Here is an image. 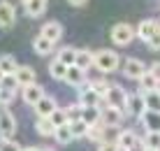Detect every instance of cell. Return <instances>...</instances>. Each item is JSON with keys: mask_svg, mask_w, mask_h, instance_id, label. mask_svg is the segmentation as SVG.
Wrapping results in <instances>:
<instances>
[{"mask_svg": "<svg viewBox=\"0 0 160 151\" xmlns=\"http://www.w3.org/2000/svg\"><path fill=\"white\" fill-rule=\"evenodd\" d=\"M118 54L112 51V49H100L98 54H93V65H95L100 72H114L118 68Z\"/></svg>", "mask_w": 160, "mask_h": 151, "instance_id": "6da1fadb", "label": "cell"}, {"mask_svg": "<svg viewBox=\"0 0 160 151\" xmlns=\"http://www.w3.org/2000/svg\"><path fill=\"white\" fill-rule=\"evenodd\" d=\"M102 98H104V102H107L109 107H116V109L123 112L125 109V98H128V93H125L118 84H109Z\"/></svg>", "mask_w": 160, "mask_h": 151, "instance_id": "7a4b0ae2", "label": "cell"}, {"mask_svg": "<svg viewBox=\"0 0 160 151\" xmlns=\"http://www.w3.org/2000/svg\"><path fill=\"white\" fill-rule=\"evenodd\" d=\"M132 40H135V28L130 23H116L112 28V42L116 47H128Z\"/></svg>", "mask_w": 160, "mask_h": 151, "instance_id": "3957f363", "label": "cell"}, {"mask_svg": "<svg viewBox=\"0 0 160 151\" xmlns=\"http://www.w3.org/2000/svg\"><path fill=\"white\" fill-rule=\"evenodd\" d=\"M125 114L128 116H142L146 112V107H144V96L142 93H130L128 98H125Z\"/></svg>", "mask_w": 160, "mask_h": 151, "instance_id": "277c9868", "label": "cell"}, {"mask_svg": "<svg viewBox=\"0 0 160 151\" xmlns=\"http://www.w3.org/2000/svg\"><path fill=\"white\" fill-rule=\"evenodd\" d=\"M79 105H81V107H107L104 98L98 96V93L93 91L91 84H88V88H81V93H79Z\"/></svg>", "mask_w": 160, "mask_h": 151, "instance_id": "5b68a950", "label": "cell"}, {"mask_svg": "<svg viewBox=\"0 0 160 151\" xmlns=\"http://www.w3.org/2000/svg\"><path fill=\"white\" fill-rule=\"evenodd\" d=\"M14 133H16L14 116L9 114L7 109H2L0 112V137H14Z\"/></svg>", "mask_w": 160, "mask_h": 151, "instance_id": "8992f818", "label": "cell"}, {"mask_svg": "<svg viewBox=\"0 0 160 151\" xmlns=\"http://www.w3.org/2000/svg\"><path fill=\"white\" fill-rule=\"evenodd\" d=\"M16 21V9L12 3H7V0H2L0 3V28H9L14 26Z\"/></svg>", "mask_w": 160, "mask_h": 151, "instance_id": "52a82bcc", "label": "cell"}, {"mask_svg": "<svg viewBox=\"0 0 160 151\" xmlns=\"http://www.w3.org/2000/svg\"><path fill=\"white\" fill-rule=\"evenodd\" d=\"M121 119H123V112L116 109V107H109V105H107V107L100 112V121L104 126H109V128H116L121 123Z\"/></svg>", "mask_w": 160, "mask_h": 151, "instance_id": "ba28073f", "label": "cell"}, {"mask_svg": "<svg viewBox=\"0 0 160 151\" xmlns=\"http://www.w3.org/2000/svg\"><path fill=\"white\" fill-rule=\"evenodd\" d=\"M144 72H146L144 63L137 60V58H128V60H125V65H123V75L128 77V79H139Z\"/></svg>", "mask_w": 160, "mask_h": 151, "instance_id": "9c48e42d", "label": "cell"}, {"mask_svg": "<svg viewBox=\"0 0 160 151\" xmlns=\"http://www.w3.org/2000/svg\"><path fill=\"white\" fill-rule=\"evenodd\" d=\"M21 96H23V100H26L28 105H32V107H35V102L44 96V88L40 86V84H28V86L21 88Z\"/></svg>", "mask_w": 160, "mask_h": 151, "instance_id": "30bf717a", "label": "cell"}, {"mask_svg": "<svg viewBox=\"0 0 160 151\" xmlns=\"http://www.w3.org/2000/svg\"><path fill=\"white\" fill-rule=\"evenodd\" d=\"M40 35L47 37V40H51L53 44H56L60 37H63V26H60L58 21H49V23L42 26V33H40Z\"/></svg>", "mask_w": 160, "mask_h": 151, "instance_id": "8fae6325", "label": "cell"}, {"mask_svg": "<svg viewBox=\"0 0 160 151\" xmlns=\"http://www.w3.org/2000/svg\"><path fill=\"white\" fill-rule=\"evenodd\" d=\"M142 123H144L146 133H160V112H144V114L139 116Z\"/></svg>", "mask_w": 160, "mask_h": 151, "instance_id": "7c38bea8", "label": "cell"}, {"mask_svg": "<svg viewBox=\"0 0 160 151\" xmlns=\"http://www.w3.org/2000/svg\"><path fill=\"white\" fill-rule=\"evenodd\" d=\"M156 30H158V21H156V19H144V21H139L135 35L139 37V40H148Z\"/></svg>", "mask_w": 160, "mask_h": 151, "instance_id": "4fadbf2b", "label": "cell"}, {"mask_svg": "<svg viewBox=\"0 0 160 151\" xmlns=\"http://www.w3.org/2000/svg\"><path fill=\"white\" fill-rule=\"evenodd\" d=\"M65 81H68L70 86H84V81H86V70L77 68V65H70L68 72H65Z\"/></svg>", "mask_w": 160, "mask_h": 151, "instance_id": "5bb4252c", "label": "cell"}, {"mask_svg": "<svg viewBox=\"0 0 160 151\" xmlns=\"http://www.w3.org/2000/svg\"><path fill=\"white\" fill-rule=\"evenodd\" d=\"M16 81H19V86H28V84H35V70L30 68V65H19L14 72Z\"/></svg>", "mask_w": 160, "mask_h": 151, "instance_id": "9a60e30c", "label": "cell"}, {"mask_svg": "<svg viewBox=\"0 0 160 151\" xmlns=\"http://www.w3.org/2000/svg\"><path fill=\"white\" fill-rule=\"evenodd\" d=\"M53 109H56V100H53L51 96H42L35 102V114L37 116H49Z\"/></svg>", "mask_w": 160, "mask_h": 151, "instance_id": "2e32d148", "label": "cell"}, {"mask_svg": "<svg viewBox=\"0 0 160 151\" xmlns=\"http://www.w3.org/2000/svg\"><path fill=\"white\" fill-rule=\"evenodd\" d=\"M26 5V14L28 16H42L44 12H47V5H49V0H28V3H23Z\"/></svg>", "mask_w": 160, "mask_h": 151, "instance_id": "e0dca14e", "label": "cell"}, {"mask_svg": "<svg viewBox=\"0 0 160 151\" xmlns=\"http://www.w3.org/2000/svg\"><path fill=\"white\" fill-rule=\"evenodd\" d=\"M132 144H137L135 130H123V133H118V137H116V147H118V151H128Z\"/></svg>", "mask_w": 160, "mask_h": 151, "instance_id": "ac0fdd59", "label": "cell"}, {"mask_svg": "<svg viewBox=\"0 0 160 151\" xmlns=\"http://www.w3.org/2000/svg\"><path fill=\"white\" fill-rule=\"evenodd\" d=\"M74 65H77V68H81V70H88L93 65V51H88V49H77Z\"/></svg>", "mask_w": 160, "mask_h": 151, "instance_id": "d6986e66", "label": "cell"}, {"mask_svg": "<svg viewBox=\"0 0 160 151\" xmlns=\"http://www.w3.org/2000/svg\"><path fill=\"white\" fill-rule=\"evenodd\" d=\"M32 49H35V54H40V56H49L51 49H53V42L47 40V37H42V35H37L35 40H32Z\"/></svg>", "mask_w": 160, "mask_h": 151, "instance_id": "ffe728a7", "label": "cell"}, {"mask_svg": "<svg viewBox=\"0 0 160 151\" xmlns=\"http://www.w3.org/2000/svg\"><path fill=\"white\" fill-rule=\"evenodd\" d=\"M100 107H84L81 109V121H84V123L91 128V126H95L98 121H100Z\"/></svg>", "mask_w": 160, "mask_h": 151, "instance_id": "44dd1931", "label": "cell"}, {"mask_svg": "<svg viewBox=\"0 0 160 151\" xmlns=\"http://www.w3.org/2000/svg\"><path fill=\"white\" fill-rule=\"evenodd\" d=\"M144 96V107L148 112H160V91H148V93H142Z\"/></svg>", "mask_w": 160, "mask_h": 151, "instance_id": "7402d4cb", "label": "cell"}, {"mask_svg": "<svg viewBox=\"0 0 160 151\" xmlns=\"http://www.w3.org/2000/svg\"><path fill=\"white\" fill-rule=\"evenodd\" d=\"M16 68H19V63H16L14 56H9V54L0 56V72H2V75H14Z\"/></svg>", "mask_w": 160, "mask_h": 151, "instance_id": "603a6c76", "label": "cell"}, {"mask_svg": "<svg viewBox=\"0 0 160 151\" xmlns=\"http://www.w3.org/2000/svg\"><path fill=\"white\" fill-rule=\"evenodd\" d=\"M35 130L40 133V135H53V133H56V126L51 123V119H49V116H40V119H37V123H35Z\"/></svg>", "mask_w": 160, "mask_h": 151, "instance_id": "cb8c5ba5", "label": "cell"}, {"mask_svg": "<svg viewBox=\"0 0 160 151\" xmlns=\"http://www.w3.org/2000/svg\"><path fill=\"white\" fill-rule=\"evenodd\" d=\"M137 81H139V93H148V91H156V88L160 86V81H156V79H153L151 75H148V72H144V75H142V77H139V79H137Z\"/></svg>", "mask_w": 160, "mask_h": 151, "instance_id": "d4e9b609", "label": "cell"}, {"mask_svg": "<svg viewBox=\"0 0 160 151\" xmlns=\"http://www.w3.org/2000/svg\"><path fill=\"white\" fill-rule=\"evenodd\" d=\"M74 56H77V49H72V47H63L60 51L56 54V60H60L63 65H74Z\"/></svg>", "mask_w": 160, "mask_h": 151, "instance_id": "484cf974", "label": "cell"}, {"mask_svg": "<svg viewBox=\"0 0 160 151\" xmlns=\"http://www.w3.org/2000/svg\"><path fill=\"white\" fill-rule=\"evenodd\" d=\"M53 137H56L60 144H70V142L74 139L72 130H70V123H63V126H58V128H56V133H53Z\"/></svg>", "mask_w": 160, "mask_h": 151, "instance_id": "4316f807", "label": "cell"}, {"mask_svg": "<svg viewBox=\"0 0 160 151\" xmlns=\"http://www.w3.org/2000/svg\"><path fill=\"white\" fill-rule=\"evenodd\" d=\"M65 72H68V65H63L60 60L53 58L51 65H49V75H51L53 79H65Z\"/></svg>", "mask_w": 160, "mask_h": 151, "instance_id": "83f0119b", "label": "cell"}, {"mask_svg": "<svg viewBox=\"0 0 160 151\" xmlns=\"http://www.w3.org/2000/svg\"><path fill=\"white\" fill-rule=\"evenodd\" d=\"M88 139H93V142H102V137H104V123L100 126V121H98L95 126H91L88 128Z\"/></svg>", "mask_w": 160, "mask_h": 151, "instance_id": "f1b7e54d", "label": "cell"}, {"mask_svg": "<svg viewBox=\"0 0 160 151\" xmlns=\"http://www.w3.org/2000/svg\"><path fill=\"white\" fill-rule=\"evenodd\" d=\"M70 130H72V135H74V139L77 137H86L88 135V126L84 123V121H72V123H70Z\"/></svg>", "mask_w": 160, "mask_h": 151, "instance_id": "f546056e", "label": "cell"}, {"mask_svg": "<svg viewBox=\"0 0 160 151\" xmlns=\"http://www.w3.org/2000/svg\"><path fill=\"white\" fill-rule=\"evenodd\" d=\"M0 88H2V91H16V88H19V81H16V77L14 75H5L2 79H0Z\"/></svg>", "mask_w": 160, "mask_h": 151, "instance_id": "4dcf8cb0", "label": "cell"}, {"mask_svg": "<svg viewBox=\"0 0 160 151\" xmlns=\"http://www.w3.org/2000/svg\"><path fill=\"white\" fill-rule=\"evenodd\" d=\"M49 119H51V123L56 126V128L63 126V123H68V114H65V109H58V107L53 109L51 114H49Z\"/></svg>", "mask_w": 160, "mask_h": 151, "instance_id": "1f68e13d", "label": "cell"}, {"mask_svg": "<svg viewBox=\"0 0 160 151\" xmlns=\"http://www.w3.org/2000/svg\"><path fill=\"white\" fill-rule=\"evenodd\" d=\"M81 105L77 102V105H70V107H65V114H68V123H72V121H79L81 119Z\"/></svg>", "mask_w": 160, "mask_h": 151, "instance_id": "d6a6232c", "label": "cell"}, {"mask_svg": "<svg viewBox=\"0 0 160 151\" xmlns=\"http://www.w3.org/2000/svg\"><path fill=\"white\" fill-rule=\"evenodd\" d=\"M144 147L146 149H160V133H146Z\"/></svg>", "mask_w": 160, "mask_h": 151, "instance_id": "836d02e7", "label": "cell"}, {"mask_svg": "<svg viewBox=\"0 0 160 151\" xmlns=\"http://www.w3.org/2000/svg\"><path fill=\"white\" fill-rule=\"evenodd\" d=\"M0 151H21V147L14 142V137H2L0 139Z\"/></svg>", "mask_w": 160, "mask_h": 151, "instance_id": "e575fe53", "label": "cell"}, {"mask_svg": "<svg viewBox=\"0 0 160 151\" xmlns=\"http://www.w3.org/2000/svg\"><path fill=\"white\" fill-rule=\"evenodd\" d=\"M158 26H160V23H158ZM146 44H148V49H153V51H160V28L146 40Z\"/></svg>", "mask_w": 160, "mask_h": 151, "instance_id": "d590c367", "label": "cell"}, {"mask_svg": "<svg viewBox=\"0 0 160 151\" xmlns=\"http://www.w3.org/2000/svg\"><path fill=\"white\" fill-rule=\"evenodd\" d=\"M12 98H14L12 91H2V88H0V105H9V102H12Z\"/></svg>", "mask_w": 160, "mask_h": 151, "instance_id": "8d00e7d4", "label": "cell"}, {"mask_svg": "<svg viewBox=\"0 0 160 151\" xmlns=\"http://www.w3.org/2000/svg\"><path fill=\"white\" fill-rule=\"evenodd\" d=\"M91 88L98 93V96H104V91H107V84H104V81H93Z\"/></svg>", "mask_w": 160, "mask_h": 151, "instance_id": "74e56055", "label": "cell"}, {"mask_svg": "<svg viewBox=\"0 0 160 151\" xmlns=\"http://www.w3.org/2000/svg\"><path fill=\"white\" fill-rule=\"evenodd\" d=\"M148 75H151L156 81H160V63H153L151 68H148Z\"/></svg>", "mask_w": 160, "mask_h": 151, "instance_id": "f35d334b", "label": "cell"}, {"mask_svg": "<svg viewBox=\"0 0 160 151\" xmlns=\"http://www.w3.org/2000/svg\"><path fill=\"white\" fill-rule=\"evenodd\" d=\"M98 151H118V147H116V142H100Z\"/></svg>", "mask_w": 160, "mask_h": 151, "instance_id": "ab89813d", "label": "cell"}, {"mask_svg": "<svg viewBox=\"0 0 160 151\" xmlns=\"http://www.w3.org/2000/svg\"><path fill=\"white\" fill-rule=\"evenodd\" d=\"M128 151H144V142H139V139H137V144H132Z\"/></svg>", "mask_w": 160, "mask_h": 151, "instance_id": "60d3db41", "label": "cell"}, {"mask_svg": "<svg viewBox=\"0 0 160 151\" xmlns=\"http://www.w3.org/2000/svg\"><path fill=\"white\" fill-rule=\"evenodd\" d=\"M68 3H70V5H74V7H81V5H86L88 0H68Z\"/></svg>", "mask_w": 160, "mask_h": 151, "instance_id": "b9f144b4", "label": "cell"}, {"mask_svg": "<svg viewBox=\"0 0 160 151\" xmlns=\"http://www.w3.org/2000/svg\"><path fill=\"white\" fill-rule=\"evenodd\" d=\"M21 151H42L40 147H26V149H21Z\"/></svg>", "mask_w": 160, "mask_h": 151, "instance_id": "7bdbcfd3", "label": "cell"}, {"mask_svg": "<svg viewBox=\"0 0 160 151\" xmlns=\"http://www.w3.org/2000/svg\"><path fill=\"white\" fill-rule=\"evenodd\" d=\"M144 151H160V149H146V147H144Z\"/></svg>", "mask_w": 160, "mask_h": 151, "instance_id": "ee69618b", "label": "cell"}, {"mask_svg": "<svg viewBox=\"0 0 160 151\" xmlns=\"http://www.w3.org/2000/svg\"><path fill=\"white\" fill-rule=\"evenodd\" d=\"M42 151H53V149H42Z\"/></svg>", "mask_w": 160, "mask_h": 151, "instance_id": "f6af8a7d", "label": "cell"}, {"mask_svg": "<svg viewBox=\"0 0 160 151\" xmlns=\"http://www.w3.org/2000/svg\"><path fill=\"white\" fill-rule=\"evenodd\" d=\"M2 77H5V75H2V72H0V79H2Z\"/></svg>", "mask_w": 160, "mask_h": 151, "instance_id": "bcb514c9", "label": "cell"}, {"mask_svg": "<svg viewBox=\"0 0 160 151\" xmlns=\"http://www.w3.org/2000/svg\"><path fill=\"white\" fill-rule=\"evenodd\" d=\"M21 3H28V0H21Z\"/></svg>", "mask_w": 160, "mask_h": 151, "instance_id": "7dc6e473", "label": "cell"}]
</instances>
